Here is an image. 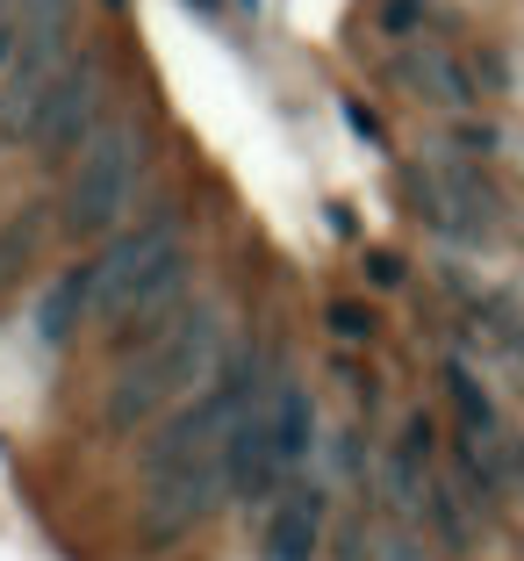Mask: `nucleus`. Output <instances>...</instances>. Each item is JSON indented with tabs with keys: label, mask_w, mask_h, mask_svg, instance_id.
<instances>
[{
	"label": "nucleus",
	"mask_w": 524,
	"mask_h": 561,
	"mask_svg": "<svg viewBox=\"0 0 524 561\" xmlns=\"http://www.w3.org/2000/svg\"><path fill=\"white\" fill-rule=\"evenodd\" d=\"M230 339H237V302L209 280V288H195V296L181 302V317H173L151 346H137V353L101 367V389H94V403H86V439L123 454L137 432L159 425L173 403H187L201 381L223 367Z\"/></svg>",
	"instance_id": "f257e3e1"
},
{
	"label": "nucleus",
	"mask_w": 524,
	"mask_h": 561,
	"mask_svg": "<svg viewBox=\"0 0 524 561\" xmlns=\"http://www.w3.org/2000/svg\"><path fill=\"white\" fill-rule=\"evenodd\" d=\"M338 116H345V130L360 137L366 151H388V123L374 116V101H360V94H338Z\"/></svg>",
	"instance_id": "ddd939ff"
},
{
	"label": "nucleus",
	"mask_w": 524,
	"mask_h": 561,
	"mask_svg": "<svg viewBox=\"0 0 524 561\" xmlns=\"http://www.w3.org/2000/svg\"><path fill=\"white\" fill-rule=\"evenodd\" d=\"M230 8H237V15H259V8H266V0H230Z\"/></svg>",
	"instance_id": "a211bd4d"
},
{
	"label": "nucleus",
	"mask_w": 524,
	"mask_h": 561,
	"mask_svg": "<svg viewBox=\"0 0 524 561\" xmlns=\"http://www.w3.org/2000/svg\"><path fill=\"white\" fill-rule=\"evenodd\" d=\"M324 231L352 245V238H360V216H352V209H345V202H338V209H324Z\"/></svg>",
	"instance_id": "dca6fc26"
},
{
	"label": "nucleus",
	"mask_w": 524,
	"mask_h": 561,
	"mask_svg": "<svg viewBox=\"0 0 524 561\" xmlns=\"http://www.w3.org/2000/svg\"><path fill=\"white\" fill-rule=\"evenodd\" d=\"M22 339H30V353H44V360H66V353H80L86 339H94V260H86V252H72V260H58L50 274H36Z\"/></svg>",
	"instance_id": "423d86ee"
},
{
	"label": "nucleus",
	"mask_w": 524,
	"mask_h": 561,
	"mask_svg": "<svg viewBox=\"0 0 524 561\" xmlns=\"http://www.w3.org/2000/svg\"><path fill=\"white\" fill-rule=\"evenodd\" d=\"M388 87L395 94L424 101L431 116H475V108H489V87H481L475 58L453 44H439V36H410V44H388Z\"/></svg>",
	"instance_id": "39448f33"
},
{
	"label": "nucleus",
	"mask_w": 524,
	"mask_h": 561,
	"mask_svg": "<svg viewBox=\"0 0 524 561\" xmlns=\"http://www.w3.org/2000/svg\"><path fill=\"white\" fill-rule=\"evenodd\" d=\"M230 518V482L223 461L209 468H181V476H151V482H123V547L137 561H173L195 540H209Z\"/></svg>",
	"instance_id": "7ed1b4c3"
},
{
	"label": "nucleus",
	"mask_w": 524,
	"mask_h": 561,
	"mask_svg": "<svg viewBox=\"0 0 524 561\" xmlns=\"http://www.w3.org/2000/svg\"><path fill=\"white\" fill-rule=\"evenodd\" d=\"M108 108H115V101H108V66H101L94 44H80L66 58V72L50 80L44 108H36V123H30V145H22L36 159V173H66L72 151L101 130V116H108Z\"/></svg>",
	"instance_id": "20e7f679"
},
{
	"label": "nucleus",
	"mask_w": 524,
	"mask_h": 561,
	"mask_svg": "<svg viewBox=\"0 0 524 561\" xmlns=\"http://www.w3.org/2000/svg\"><path fill=\"white\" fill-rule=\"evenodd\" d=\"M510 540H517V561H524V526H510Z\"/></svg>",
	"instance_id": "6ab92c4d"
},
{
	"label": "nucleus",
	"mask_w": 524,
	"mask_h": 561,
	"mask_svg": "<svg viewBox=\"0 0 524 561\" xmlns=\"http://www.w3.org/2000/svg\"><path fill=\"white\" fill-rule=\"evenodd\" d=\"M324 331H330V346L374 353V346H381V310H374L366 296H330V302H324Z\"/></svg>",
	"instance_id": "1a4fd4ad"
},
{
	"label": "nucleus",
	"mask_w": 524,
	"mask_h": 561,
	"mask_svg": "<svg viewBox=\"0 0 524 561\" xmlns=\"http://www.w3.org/2000/svg\"><path fill=\"white\" fill-rule=\"evenodd\" d=\"M366 15H374V30L388 36V44H410V36L431 30V0H374Z\"/></svg>",
	"instance_id": "f8f14e48"
},
{
	"label": "nucleus",
	"mask_w": 524,
	"mask_h": 561,
	"mask_svg": "<svg viewBox=\"0 0 524 561\" xmlns=\"http://www.w3.org/2000/svg\"><path fill=\"white\" fill-rule=\"evenodd\" d=\"M360 274L374 296H403V288H417V260L403 245H366L360 252Z\"/></svg>",
	"instance_id": "9b49d317"
},
{
	"label": "nucleus",
	"mask_w": 524,
	"mask_h": 561,
	"mask_svg": "<svg viewBox=\"0 0 524 561\" xmlns=\"http://www.w3.org/2000/svg\"><path fill=\"white\" fill-rule=\"evenodd\" d=\"M101 8H115V15H123V8H130V0H101Z\"/></svg>",
	"instance_id": "aec40b11"
},
{
	"label": "nucleus",
	"mask_w": 524,
	"mask_h": 561,
	"mask_svg": "<svg viewBox=\"0 0 524 561\" xmlns=\"http://www.w3.org/2000/svg\"><path fill=\"white\" fill-rule=\"evenodd\" d=\"M330 518H338V490L310 468L252 518V561H324Z\"/></svg>",
	"instance_id": "0eeeda50"
},
{
	"label": "nucleus",
	"mask_w": 524,
	"mask_h": 561,
	"mask_svg": "<svg viewBox=\"0 0 524 561\" xmlns=\"http://www.w3.org/2000/svg\"><path fill=\"white\" fill-rule=\"evenodd\" d=\"M151 159H159L151 151V123L115 101L108 116H101V130L66 165V187H58V245L94 252L108 231H123L151 202Z\"/></svg>",
	"instance_id": "f03ea898"
},
{
	"label": "nucleus",
	"mask_w": 524,
	"mask_h": 561,
	"mask_svg": "<svg viewBox=\"0 0 524 561\" xmlns=\"http://www.w3.org/2000/svg\"><path fill=\"white\" fill-rule=\"evenodd\" d=\"M8 66H15V15L0 22V87H8Z\"/></svg>",
	"instance_id": "f3484780"
},
{
	"label": "nucleus",
	"mask_w": 524,
	"mask_h": 561,
	"mask_svg": "<svg viewBox=\"0 0 524 561\" xmlns=\"http://www.w3.org/2000/svg\"><path fill=\"white\" fill-rule=\"evenodd\" d=\"M439 145H453V151H467V159L489 165V159H503V151H510V130H503V123H489V116L475 108V116H445Z\"/></svg>",
	"instance_id": "9d476101"
},
{
	"label": "nucleus",
	"mask_w": 524,
	"mask_h": 561,
	"mask_svg": "<svg viewBox=\"0 0 524 561\" xmlns=\"http://www.w3.org/2000/svg\"><path fill=\"white\" fill-rule=\"evenodd\" d=\"M467 58H475V72H481V87H489V94H510V87H517V66H510V50H496V44H467Z\"/></svg>",
	"instance_id": "4468645a"
},
{
	"label": "nucleus",
	"mask_w": 524,
	"mask_h": 561,
	"mask_svg": "<svg viewBox=\"0 0 524 561\" xmlns=\"http://www.w3.org/2000/svg\"><path fill=\"white\" fill-rule=\"evenodd\" d=\"M0 22H8V15H0Z\"/></svg>",
	"instance_id": "412c9836"
},
{
	"label": "nucleus",
	"mask_w": 524,
	"mask_h": 561,
	"mask_svg": "<svg viewBox=\"0 0 524 561\" xmlns=\"http://www.w3.org/2000/svg\"><path fill=\"white\" fill-rule=\"evenodd\" d=\"M50 238H58V202L50 195H30L22 209L0 216V288H22V280L44 274Z\"/></svg>",
	"instance_id": "6e6552de"
},
{
	"label": "nucleus",
	"mask_w": 524,
	"mask_h": 561,
	"mask_svg": "<svg viewBox=\"0 0 524 561\" xmlns=\"http://www.w3.org/2000/svg\"><path fill=\"white\" fill-rule=\"evenodd\" d=\"M181 8H187V15H195V22H209V30H223V22L237 15L230 0H181Z\"/></svg>",
	"instance_id": "2eb2a0df"
}]
</instances>
